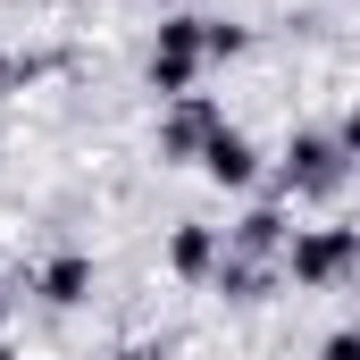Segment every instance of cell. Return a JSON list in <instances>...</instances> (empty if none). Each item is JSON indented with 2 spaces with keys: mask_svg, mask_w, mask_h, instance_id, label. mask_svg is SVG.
<instances>
[{
  "mask_svg": "<svg viewBox=\"0 0 360 360\" xmlns=\"http://www.w3.org/2000/svg\"><path fill=\"white\" fill-rule=\"evenodd\" d=\"M201 42H210V34H193V17H168V34H160V59H151V76H160V84H184V76H193V59H201Z\"/></svg>",
  "mask_w": 360,
  "mask_h": 360,
  "instance_id": "6da1fadb",
  "label": "cell"
},
{
  "mask_svg": "<svg viewBox=\"0 0 360 360\" xmlns=\"http://www.w3.org/2000/svg\"><path fill=\"white\" fill-rule=\"evenodd\" d=\"M352 260V235H310V243H293V276H335Z\"/></svg>",
  "mask_w": 360,
  "mask_h": 360,
  "instance_id": "7a4b0ae2",
  "label": "cell"
},
{
  "mask_svg": "<svg viewBox=\"0 0 360 360\" xmlns=\"http://www.w3.org/2000/svg\"><path fill=\"white\" fill-rule=\"evenodd\" d=\"M210 176L218 184H252V143L243 134H210Z\"/></svg>",
  "mask_w": 360,
  "mask_h": 360,
  "instance_id": "3957f363",
  "label": "cell"
},
{
  "mask_svg": "<svg viewBox=\"0 0 360 360\" xmlns=\"http://www.w3.org/2000/svg\"><path fill=\"white\" fill-rule=\"evenodd\" d=\"M84 285H92V260H51V276H42L51 302H84Z\"/></svg>",
  "mask_w": 360,
  "mask_h": 360,
  "instance_id": "277c9868",
  "label": "cell"
},
{
  "mask_svg": "<svg viewBox=\"0 0 360 360\" xmlns=\"http://www.w3.org/2000/svg\"><path fill=\"white\" fill-rule=\"evenodd\" d=\"M327 160H335L327 143H293V176H302V184H335V168H327Z\"/></svg>",
  "mask_w": 360,
  "mask_h": 360,
  "instance_id": "5b68a950",
  "label": "cell"
},
{
  "mask_svg": "<svg viewBox=\"0 0 360 360\" xmlns=\"http://www.w3.org/2000/svg\"><path fill=\"white\" fill-rule=\"evenodd\" d=\"M176 269H210V235H201V226L176 235Z\"/></svg>",
  "mask_w": 360,
  "mask_h": 360,
  "instance_id": "8992f818",
  "label": "cell"
},
{
  "mask_svg": "<svg viewBox=\"0 0 360 360\" xmlns=\"http://www.w3.org/2000/svg\"><path fill=\"white\" fill-rule=\"evenodd\" d=\"M327 360H360V335H327Z\"/></svg>",
  "mask_w": 360,
  "mask_h": 360,
  "instance_id": "52a82bcc",
  "label": "cell"
},
{
  "mask_svg": "<svg viewBox=\"0 0 360 360\" xmlns=\"http://www.w3.org/2000/svg\"><path fill=\"white\" fill-rule=\"evenodd\" d=\"M0 84H8V59H0Z\"/></svg>",
  "mask_w": 360,
  "mask_h": 360,
  "instance_id": "ba28073f",
  "label": "cell"
}]
</instances>
